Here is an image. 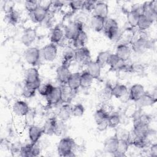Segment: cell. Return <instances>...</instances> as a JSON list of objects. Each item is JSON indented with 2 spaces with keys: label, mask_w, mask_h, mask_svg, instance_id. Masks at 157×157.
Wrapping results in <instances>:
<instances>
[{
  "label": "cell",
  "mask_w": 157,
  "mask_h": 157,
  "mask_svg": "<svg viewBox=\"0 0 157 157\" xmlns=\"http://www.w3.org/2000/svg\"><path fill=\"white\" fill-rule=\"evenodd\" d=\"M75 147V142L72 138L69 137H63L58 144V153L61 156H74V149Z\"/></svg>",
  "instance_id": "obj_1"
},
{
  "label": "cell",
  "mask_w": 157,
  "mask_h": 157,
  "mask_svg": "<svg viewBox=\"0 0 157 157\" xmlns=\"http://www.w3.org/2000/svg\"><path fill=\"white\" fill-rule=\"evenodd\" d=\"M25 84L37 90L41 85L38 70L35 67L28 69L25 73Z\"/></svg>",
  "instance_id": "obj_2"
},
{
  "label": "cell",
  "mask_w": 157,
  "mask_h": 157,
  "mask_svg": "<svg viewBox=\"0 0 157 157\" xmlns=\"http://www.w3.org/2000/svg\"><path fill=\"white\" fill-rule=\"evenodd\" d=\"M103 31L105 35L110 40L115 39L118 34L119 31V27L117 21L113 18H106L105 20Z\"/></svg>",
  "instance_id": "obj_3"
},
{
  "label": "cell",
  "mask_w": 157,
  "mask_h": 157,
  "mask_svg": "<svg viewBox=\"0 0 157 157\" xmlns=\"http://www.w3.org/2000/svg\"><path fill=\"white\" fill-rule=\"evenodd\" d=\"M109 115V113L103 107H101L95 112L94 118L99 131H103L108 128Z\"/></svg>",
  "instance_id": "obj_4"
},
{
  "label": "cell",
  "mask_w": 157,
  "mask_h": 157,
  "mask_svg": "<svg viewBox=\"0 0 157 157\" xmlns=\"http://www.w3.org/2000/svg\"><path fill=\"white\" fill-rule=\"evenodd\" d=\"M82 30L83 28L82 22L78 21L72 22L66 26L64 37L69 40H73Z\"/></svg>",
  "instance_id": "obj_5"
},
{
  "label": "cell",
  "mask_w": 157,
  "mask_h": 157,
  "mask_svg": "<svg viewBox=\"0 0 157 157\" xmlns=\"http://www.w3.org/2000/svg\"><path fill=\"white\" fill-rule=\"evenodd\" d=\"M74 60L81 64L86 66L91 61L90 52L88 48L83 47L75 49Z\"/></svg>",
  "instance_id": "obj_6"
},
{
  "label": "cell",
  "mask_w": 157,
  "mask_h": 157,
  "mask_svg": "<svg viewBox=\"0 0 157 157\" xmlns=\"http://www.w3.org/2000/svg\"><path fill=\"white\" fill-rule=\"evenodd\" d=\"M41 53L40 51L34 47H29L25 53V59L26 61L32 66H36L38 64Z\"/></svg>",
  "instance_id": "obj_7"
},
{
  "label": "cell",
  "mask_w": 157,
  "mask_h": 157,
  "mask_svg": "<svg viewBox=\"0 0 157 157\" xmlns=\"http://www.w3.org/2000/svg\"><path fill=\"white\" fill-rule=\"evenodd\" d=\"M57 46L55 44L50 43L45 45L41 50L40 53L44 60L47 61H53L57 55Z\"/></svg>",
  "instance_id": "obj_8"
},
{
  "label": "cell",
  "mask_w": 157,
  "mask_h": 157,
  "mask_svg": "<svg viewBox=\"0 0 157 157\" xmlns=\"http://www.w3.org/2000/svg\"><path fill=\"white\" fill-rule=\"evenodd\" d=\"M126 61L120 59L117 55L110 53L109 56L107 65L110 66V69L112 71H124Z\"/></svg>",
  "instance_id": "obj_9"
},
{
  "label": "cell",
  "mask_w": 157,
  "mask_h": 157,
  "mask_svg": "<svg viewBox=\"0 0 157 157\" xmlns=\"http://www.w3.org/2000/svg\"><path fill=\"white\" fill-rule=\"evenodd\" d=\"M143 14L153 22L156 20L157 15V1L145 2L143 4Z\"/></svg>",
  "instance_id": "obj_10"
},
{
  "label": "cell",
  "mask_w": 157,
  "mask_h": 157,
  "mask_svg": "<svg viewBox=\"0 0 157 157\" xmlns=\"http://www.w3.org/2000/svg\"><path fill=\"white\" fill-rule=\"evenodd\" d=\"M48 7H45L39 2L38 7L33 12L29 13L31 20L35 23L43 22L47 17Z\"/></svg>",
  "instance_id": "obj_11"
},
{
  "label": "cell",
  "mask_w": 157,
  "mask_h": 157,
  "mask_svg": "<svg viewBox=\"0 0 157 157\" xmlns=\"http://www.w3.org/2000/svg\"><path fill=\"white\" fill-rule=\"evenodd\" d=\"M150 42L144 37L136 39L132 45V50L137 53H143L150 47Z\"/></svg>",
  "instance_id": "obj_12"
},
{
  "label": "cell",
  "mask_w": 157,
  "mask_h": 157,
  "mask_svg": "<svg viewBox=\"0 0 157 157\" xmlns=\"http://www.w3.org/2000/svg\"><path fill=\"white\" fill-rule=\"evenodd\" d=\"M56 73L58 81L61 85H67V81L72 74L69 69V66L62 64L57 67Z\"/></svg>",
  "instance_id": "obj_13"
},
{
  "label": "cell",
  "mask_w": 157,
  "mask_h": 157,
  "mask_svg": "<svg viewBox=\"0 0 157 157\" xmlns=\"http://www.w3.org/2000/svg\"><path fill=\"white\" fill-rule=\"evenodd\" d=\"M13 112L15 115L23 117L26 115L29 112V107L28 104L23 101H16L12 107Z\"/></svg>",
  "instance_id": "obj_14"
},
{
  "label": "cell",
  "mask_w": 157,
  "mask_h": 157,
  "mask_svg": "<svg viewBox=\"0 0 157 157\" xmlns=\"http://www.w3.org/2000/svg\"><path fill=\"white\" fill-rule=\"evenodd\" d=\"M36 38V32L35 29L28 28L24 30L21 37V40L24 45L28 47L34 42Z\"/></svg>",
  "instance_id": "obj_15"
},
{
  "label": "cell",
  "mask_w": 157,
  "mask_h": 157,
  "mask_svg": "<svg viewBox=\"0 0 157 157\" xmlns=\"http://www.w3.org/2000/svg\"><path fill=\"white\" fill-rule=\"evenodd\" d=\"M117 56L124 61H128L131 55V49L126 44H120L117 47Z\"/></svg>",
  "instance_id": "obj_16"
},
{
  "label": "cell",
  "mask_w": 157,
  "mask_h": 157,
  "mask_svg": "<svg viewBox=\"0 0 157 157\" xmlns=\"http://www.w3.org/2000/svg\"><path fill=\"white\" fill-rule=\"evenodd\" d=\"M133 135L137 137H147L150 133L148 124L134 123L132 131Z\"/></svg>",
  "instance_id": "obj_17"
},
{
  "label": "cell",
  "mask_w": 157,
  "mask_h": 157,
  "mask_svg": "<svg viewBox=\"0 0 157 157\" xmlns=\"http://www.w3.org/2000/svg\"><path fill=\"white\" fill-rule=\"evenodd\" d=\"M156 101L157 99L155 96L148 93L145 92V93L136 102L137 103V106L141 108L144 107L151 106L153 105L155 103H156Z\"/></svg>",
  "instance_id": "obj_18"
},
{
  "label": "cell",
  "mask_w": 157,
  "mask_h": 157,
  "mask_svg": "<svg viewBox=\"0 0 157 157\" xmlns=\"http://www.w3.org/2000/svg\"><path fill=\"white\" fill-rule=\"evenodd\" d=\"M44 134L43 129L36 125H31L28 129V136L31 143L35 144L37 143L39 139Z\"/></svg>",
  "instance_id": "obj_19"
},
{
  "label": "cell",
  "mask_w": 157,
  "mask_h": 157,
  "mask_svg": "<svg viewBox=\"0 0 157 157\" xmlns=\"http://www.w3.org/2000/svg\"><path fill=\"white\" fill-rule=\"evenodd\" d=\"M145 90L141 84H135L132 85L129 90V98L130 100L136 102L145 93Z\"/></svg>",
  "instance_id": "obj_20"
},
{
  "label": "cell",
  "mask_w": 157,
  "mask_h": 157,
  "mask_svg": "<svg viewBox=\"0 0 157 157\" xmlns=\"http://www.w3.org/2000/svg\"><path fill=\"white\" fill-rule=\"evenodd\" d=\"M45 98L50 105H55L59 103L62 101V93L60 87L54 86L50 93Z\"/></svg>",
  "instance_id": "obj_21"
},
{
  "label": "cell",
  "mask_w": 157,
  "mask_h": 157,
  "mask_svg": "<svg viewBox=\"0 0 157 157\" xmlns=\"http://www.w3.org/2000/svg\"><path fill=\"white\" fill-rule=\"evenodd\" d=\"M93 11L94 12V15L99 16L106 19L107 18L109 13L108 5L104 2L97 1Z\"/></svg>",
  "instance_id": "obj_22"
},
{
  "label": "cell",
  "mask_w": 157,
  "mask_h": 157,
  "mask_svg": "<svg viewBox=\"0 0 157 157\" xmlns=\"http://www.w3.org/2000/svg\"><path fill=\"white\" fill-rule=\"evenodd\" d=\"M80 73H72L67 83L69 88L72 91H77L80 87Z\"/></svg>",
  "instance_id": "obj_23"
},
{
  "label": "cell",
  "mask_w": 157,
  "mask_h": 157,
  "mask_svg": "<svg viewBox=\"0 0 157 157\" xmlns=\"http://www.w3.org/2000/svg\"><path fill=\"white\" fill-rule=\"evenodd\" d=\"M57 124L58 121L55 118L52 117L48 118L42 127L44 134L47 135H52L55 134L57 127Z\"/></svg>",
  "instance_id": "obj_24"
},
{
  "label": "cell",
  "mask_w": 157,
  "mask_h": 157,
  "mask_svg": "<svg viewBox=\"0 0 157 157\" xmlns=\"http://www.w3.org/2000/svg\"><path fill=\"white\" fill-rule=\"evenodd\" d=\"M118 144V139L114 136L107 139L104 144V148L105 152L110 154H113L116 152Z\"/></svg>",
  "instance_id": "obj_25"
},
{
  "label": "cell",
  "mask_w": 157,
  "mask_h": 157,
  "mask_svg": "<svg viewBox=\"0 0 157 157\" xmlns=\"http://www.w3.org/2000/svg\"><path fill=\"white\" fill-rule=\"evenodd\" d=\"M101 69L99 65L94 61H91L86 65V71L92 76L93 78L98 79L101 75Z\"/></svg>",
  "instance_id": "obj_26"
},
{
  "label": "cell",
  "mask_w": 157,
  "mask_h": 157,
  "mask_svg": "<svg viewBox=\"0 0 157 157\" xmlns=\"http://www.w3.org/2000/svg\"><path fill=\"white\" fill-rule=\"evenodd\" d=\"M105 18L99 16L93 15L90 20V25L93 30L96 32H100L103 30Z\"/></svg>",
  "instance_id": "obj_27"
},
{
  "label": "cell",
  "mask_w": 157,
  "mask_h": 157,
  "mask_svg": "<svg viewBox=\"0 0 157 157\" xmlns=\"http://www.w3.org/2000/svg\"><path fill=\"white\" fill-rule=\"evenodd\" d=\"M88 36L84 30H82L77 36L72 40L73 45L75 49L85 47V45L87 42Z\"/></svg>",
  "instance_id": "obj_28"
},
{
  "label": "cell",
  "mask_w": 157,
  "mask_h": 157,
  "mask_svg": "<svg viewBox=\"0 0 157 157\" xmlns=\"http://www.w3.org/2000/svg\"><path fill=\"white\" fill-rule=\"evenodd\" d=\"M75 51L72 48L70 47H66L63 53V64L69 66V64L75 58Z\"/></svg>",
  "instance_id": "obj_29"
},
{
  "label": "cell",
  "mask_w": 157,
  "mask_h": 157,
  "mask_svg": "<svg viewBox=\"0 0 157 157\" xmlns=\"http://www.w3.org/2000/svg\"><path fill=\"white\" fill-rule=\"evenodd\" d=\"M72 115V107L68 104L63 105L58 112V117L62 121L67 120Z\"/></svg>",
  "instance_id": "obj_30"
},
{
  "label": "cell",
  "mask_w": 157,
  "mask_h": 157,
  "mask_svg": "<svg viewBox=\"0 0 157 157\" xmlns=\"http://www.w3.org/2000/svg\"><path fill=\"white\" fill-rule=\"evenodd\" d=\"M127 92L128 88L124 85L117 83L113 86H112V96H114L116 98H120L124 96L127 93Z\"/></svg>",
  "instance_id": "obj_31"
},
{
  "label": "cell",
  "mask_w": 157,
  "mask_h": 157,
  "mask_svg": "<svg viewBox=\"0 0 157 157\" xmlns=\"http://www.w3.org/2000/svg\"><path fill=\"white\" fill-rule=\"evenodd\" d=\"M129 143L127 140H118V147L116 152L112 154L115 156H125L126 153L128 151Z\"/></svg>",
  "instance_id": "obj_32"
},
{
  "label": "cell",
  "mask_w": 157,
  "mask_h": 157,
  "mask_svg": "<svg viewBox=\"0 0 157 157\" xmlns=\"http://www.w3.org/2000/svg\"><path fill=\"white\" fill-rule=\"evenodd\" d=\"M64 37V33L63 32V31L61 28L58 27H56L52 30L51 33L50 41L52 43L56 44L61 42Z\"/></svg>",
  "instance_id": "obj_33"
},
{
  "label": "cell",
  "mask_w": 157,
  "mask_h": 157,
  "mask_svg": "<svg viewBox=\"0 0 157 157\" xmlns=\"http://www.w3.org/2000/svg\"><path fill=\"white\" fill-rule=\"evenodd\" d=\"M93 78L92 76L86 71H83L80 74V87L83 88H89L93 81Z\"/></svg>",
  "instance_id": "obj_34"
},
{
  "label": "cell",
  "mask_w": 157,
  "mask_h": 157,
  "mask_svg": "<svg viewBox=\"0 0 157 157\" xmlns=\"http://www.w3.org/2000/svg\"><path fill=\"white\" fill-rule=\"evenodd\" d=\"M153 22L144 15L139 16L137 26L141 31H145L150 28Z\"/></svg>",
  "instance_id": "obj_35"
},
{
  "label": "cell",
  "mask_w": 157,
  "mask_h": 157,
  "mask_svg": "<svg viewBox=\"0 0 157 157\" xmlns=\"http://www.w3.org/2000/svg\"><path fill=\"white\" fill-rule=\"evenodd\" d=\"M6 18L9 24L15 26L18 22L20 18V14L18 12L13 9L12 11L6 13Z\"/></svg>",
  "instance_id": "obj_36"
},
{
  "label": "cell",
  "mask_w": 157,
  "mask_h": 157,
  "mask_svg": "<svg viewBox=\"0 0 157 157\" xmlns=\"http://www.w3.org/2000/svg\"><path fill=\"white\" fill-rule=\"evenodd\" d=\"M110 54V53L109 52L104 51L99 52V54L98 55L95 61L99 65V66L101 68L105 67L107 65V59Z\"/></svg>",
  "instance_id": "obj_37"
},
{
  "label": "cell",
  "mask_w": 157,
  "mask_h": 157,
  "mask_svg": "<svg viewBox=\"0 0 157 157\" xmlns=\"http://www.w3.org/2000/svg\"><path fill=\"white\" fill-rule=\"evenodd\" d=\"M120 117L117 112H113L109 114L108 117V127L111 128H115L118 127L120 123Z\"/></svg>",
  "instance_id": "obj_38"
},
{
  "label": "cell",
  "mask_w": 157,
  "mask_h": 157,
  "mask_svg": "<svg viewBox=\"0 0 157 157\" xmlns=\"http://www.w3.org/2000/svg\"><path fill=\"white\" fill-rule=\"evenodd\" d=\"M140 15L137 14V13L130 10L127 13V20L128 23L132 26V27H136L137 25V22L139 20Z\"/></svg>",
  "instance_id": "obj_39"
},
{
  "label": "cell",
  "mask_w": 157,
  "mask_h": 157,
  "mask_svg": "<svg viewBox=\"0 0 157 157\" xmlns=\"http://www.w3.org/2000/svg\"><path fill=\"white\" fill-rule=\"evenodd\" d=\"M117 129H116V132L115 136L118 139V140H127L129 142L130 134L129 131H128L126 129L117 127Z\"/></svg>",
  "instance_id": "obj_40"
},
{
  "label": "cell",
  "mask_w": 157,
  "mask_h": 157,
  "mask_svg": "<svg viewBox=\"0 0 157 157\" xmlns=\"http://www.w3.org/2000/svg\"><path fill=\"white\" fill-rule=\"evenodd\" d=\"M54 86H53L50 83H45V84H41L39 88L37 89L39 94L43 96L46 97L48 96L50 92L52 91Z\"/></svg>",
  "instance_id": "obj_41"
},
{
  "label": "cell",
  "mask_w": 157,
  "mask_h": 157,
  "mask_svg": "<svg viewBox=\"0 0 157 157\" xmlns=\"http://www.w3.org/2000/svg\"><path fill=\"white\" fill-rule=\"evenodd\" d=\"M84 112H85V107L80 103L76 104L72 107V116L73 117H82L83 115Z\"/></svg>",
  "instance_id": "obj_42"
},
{
  "label": "cell",
  "mask_w": 157,
  "mask_h": 157,
  "mask_svg": "<svg viewBox=\"0 0 157 157\" xmlns=\"http://www.w3.org/2000/svg\"><path fill=\"white\" fill-rule=\"evenodd\" d=\"M36 90H37L25 84L22 90V95L26 98H31L35 96Z\"/></svg>",
  "instance_id": "obj_43"
},
{
  "label": "cell",
  "mask_w": 157,
  "mask_h": 157,
  "mask_svg": "<svg viewBox=\"0 0 157 157\" xmlns=\"http://www.w3.org/2000/svg\"><path fill=\"white\" fill-rule=\"evenodd\" d=\"M150 122V117L145 114H139L134 118V123H140L144 124H148Z\"/></svg>",
  "instance_id": "obj_44"
},
{
  "label": "cell",
  "mask_w": 157,
  "mask_h": 157,
  "mask_svg": "<svg viewBox=\"0 0 157 157\" xmlns=\"http://www.w3.org/2000/svg\"><path fill=\"white\" fill-rule=\"evenodd\" d=\"M33 145V144L30 143L21 147L20 149V155L21 156H26V157L31 156V150H32Z\"/></svg>",
  "instance_id": "obj_45"
},
{
  "label": "cell",
  "mask_w": 157,
  "mask_h": 157,
  "mask_svg": "<svg viewBox=\"0 0 157 157\" xmlns=\"http://www.w3.org/2000/svg\"><path fill=\"white\" fill-rule=\"evenodd\" d=\"M39 6V2L37 1H26L25 2V9L29 13L34 11Z\"/></svg>",
  "instance_id": "obj_46"
},
{
  "label": "cell",
  "mask_w": 157,
  "mask_h": 157,
  "mask_svg": "<svg viewBox=\"0 0 157 157\" xmlns=\"http://www.w3.org/2000/svg\"><path fill=\"white\" fill-rule=\"evenodd\" d=\"M112 86L109 83H107L104 86L102 90V93L104 99L108 100L111 98V97L112 96Z\"/></svg>",
  "instance_id": "obj_47"
},
{
  "label": "cell",
  "mask_w": 157,
  "mask_h": 157,
  "mask_svg": "<svg viewBox=\"0 0 157 157\" xmlns=\"http://www.w3.org/2000/svg\"><path fill=\"white\" fill-rule=\"evenodd\" d=\"M83 1H70L69 6L72 10H78L83 7Z\"/></svg>",
  "instance_id": "obj_48"
},
{
  "label": "cell",
  "mask_w": 157,
  "mask_h": 157,
  "mask_svg": "<svg viewBox=\"0 0 157 157\" xmlns=\"http://www.w3.org/2000/svg\"><path fill=\"white\" fill-rule=\"evenodd\" d=\"M97 1H84L83 9H86L87 11H93Z\"/></svg>",
  "instance_id": "obj_49"
},
{
  "label": "cell",
  "mask_w": 157,
  "mask_h": 157,
  "mask_svg": "<svg viewBox=\"0 0 157 157\" xmlns=\"http://www.w3.org/2000/svg\"><path fill=\"white\" fill-rule=\"evenodd\" d=\"M132 11L137 13V14L141 15L143 14V11H144V7H143V4H135L132 6L131 10Z\"/></svg>",
  "instance_id": "obj_50"
},
{
  "label": "cell",
  "mask_w": 157,
  "mask_h": 157,
  "mask_svg": "<svg viewBox=\"0 0 157 157\" xmlns=\"http://www.w3.org/2000/svg\"><path fill=\"white\" fill-rule=\"evenodd\" d=\"M150 153L152 156H156L157 155V144H153L150 147Z\"/></svg>",
  "instance_id": "obj_51"
}]
</instances>
